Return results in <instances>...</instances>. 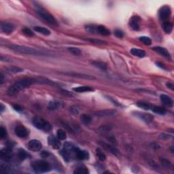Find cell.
I'll return each instance as SVG.
<instances>
[{"label":"cell","instance_id":"cell-1","mask_svg":"<svg viewBox=\"0 0 174 174\" xmlns=\"http://www.w3.org/2000/svg\"><path fill=\"white\" fill-rule=\"evenodd\" d=\"M36 83V80L35 78H23L19 80L17 82H15L12 86L9 87L7 91L8 95L13 96L17 95L19 91L24 88H27L31 86V85Z\"/></svg>","mask_w":174,"mask_h":174},{"label":"cell","instance_id":"cell-2","mask_svg":"<svg viewBox=\"0 0 174 174\" xmlns=\"http://www.w3.org/2000/svg\"><path fill=\"white\" fill-rule=\"evenodd\" d=\"M78 149L79 148L74 143L67 141L64 143L63 149L61 152V154L63 156L64 160L67 162H69L72 160L73 157H76V152Z\"/></svg>","mask_w":174,"mask_h":174},{"label":"cell","instance_id":"cell-3","mask_svg":"<svg viewBox=\"0 0 174 174\" xmlns=\"http://www.w3.org/2000/svg\"><path fill=\"white\" fill-rule=\"evenodd\" d=\"M9 48L12 50H15L16 52H20L21 54H29V55H42L43 53L40 51L37 50L36 49L33 48L21 45H13L9 46Z\"/></svg>","mask_w":174,"mask_h":174},{"label":"cell","instance_id":"cell-4","mask_svg":"<svg viewBox=\"0 0 174 174\" xmlns=\"http://www.w3.org/2000/svg\"><path fill=\"white\" fill-rule=\"evenodd\" d=\"M31 166L35 173H46L51 170V165L48 163L42 160H37L31 163Z\"/></svg>","mask_w":174,"mask_h":174},{"label":"cell","instance_id":"cell-5","mask_svg":"<svg viewBox=\"0 0 174 174\" xmlns=\"http://www.w3.org/2000/svg\"><path fill=\"white\" fill-rule=\"evenodd\" d=\"M35 10L36 12H38V14L40 16L44 21H46L47 23H48L49 24L52 25L54 26H57L58 25V22L56 20V19L53 16L51 15L50 13H49L46 10L42 8V6L40 5H35Z\"/></svg>","mask_w":174,"mask_h":174},{"label":"cell","instance_id":"cell-6","mask_svg":"<svg viewBox=\"0 0 174 174\" xmlns=\"http://www.w3.org/2000/svg\"><path fill=\"white\" fill-rule=\"evenodd\" d=\"M32 123L35 128L44 131H49L52 129V125L49 122L42 117L35 116L32 120Z\"/></svg>","mask_w":174,"mask_h":174},{"label":"cell","instance_id":"cell-7","mask_svg":"<svg viewBox=\"0 0 174 174\" xmlns=\"http://www.w3.org/2000/svg\"><path fill=\"white\" fill-rule=\"evenodd\" d=\"M159 15L161 20L164 21V22L165 21H167L168 19H169L171 15V8L168 6H164L161 7L159 10Z\"/></svg>","mask_w":174,"mask_h":174},{"label":"cell","instance_id":"cell-8","mask_svg":"<svg viewBox=\"0 0 174 174\" xmlns=\"http://www.w3.org/2000/svg\"><path fill=\"white\" fill-rule=\"evenodd\" d=\"M134 116L137 117L138 118H139L140 120H141L142 121L146 122V123H150L153 120L154 116L152 115H151L150 114L148 113H144V112H133Z\"/></svg>","mask_w":174,"mask_h":174},{"label":"cell","instance_id":"cell-9","mask_svg":"<svg viewBox=\"0 0 174 174\" xmlns=\"http://www.w3.org/2000/svg\"><path fill=\"white\" fill-rule=\"evenodd\" d=\"M15 133L19 137L21 138L27 137L29 133L28 129H26V128L23 125L17 126L15 129Z\"/></svg>","mask_w":174,"mask_h":174},{"label":"cell","instance_id":"cell-10","mask_svg":"<svg viewBox=\"0 0 174 174\" xmlns=\"http://www.w3.org/2000/svg\"><path fill=\"white\" fill-rule=\"evenodd\" d=\"M42 143L38 139H32L28 143V148L33 152H38L42 149Z\"/></svg>","mask_w":174,"mask_h":174},{"label":"cell","instance_id":"cell-11","mask_svg":"<svg viewBox=\"0 0 174 174\" xmlns=\"http://www.w3.org/2000/svg\"><path fill=\"white\" fill-rule=\"evenodd\" d=\"M140 21L141 19L138 16H133L129 21V26L134 31H139L140 29Z\"/></svg>","mask_w":174,"mask_h":174},{"label":"cell","instance_id":"cell-12","mask_svg":"<svg viewBox=\"0 0 174 174\" xmlns=\"http://www.w3.org/2000/svg\"><path fill=\"white\" fill-rule=\"evenodd\" d=\"M48 143L53 149H55V150H58L61 148V141H60V139H58L57 137H55L53 135L49 136L48 138Z\"/></svg>","mask_w":174,"mask_h":174},{"label":"cell","instance_id":"cell-13","mask_svg":"<svg viewBox=\"0 0 174 174\" xmlns=\"http://www.w3.org/2000/svg\"><path fill=\"white\" fill-rule=\"evenodd\" d=\"M0 29L1 32L6 34H10L14 31L13 25L8 22H1L0 25Z\"/></svg>","mask_w":174,"mask_h":174},{"label":"cell","instance_id":"cell-14","mask_svg":"<svg viewBox=\"0 0 174 174\" xmlns=\"http://www.w3.org/2000/svg\"><path fill=\"white\" fill-rule=\"evenodd\" d=\"M99 144L102 145L103 148L106 149V150L109 151L110 152H111L112 154H114L115 156L118 157V156L120 155V152H119V150L116 148L114 147L113 145L108 144V143L104 142V141H99Z\"/></svg>","mask_w":174,"mask_h":174},{"label":"cell","instance_id":"cell-15","mask_svg":"<svg viewBox=\"0 0 174 174\" xmlns=\"http://www.w3.org/2000/svg\"><path fill=\"white\" fill-rule=\"evenodd\" d=\"M0 156H1V159H2L3 161H9L12 157V149L8 148L1 149V152H0Z\"/></svg>","mask_w":174,"mask_h":174},{"label":"cell","instance_id":"cell-16","mask_svg":"<svg viewBox=\"0 0 174 174\" xmlns=\"http://www.w3.org/2000/svg\"><path fill=\"white\" fill-rule=\"evenodd\" d=\"M154 51L157 52V53L161 54V56H164L165 58H167V59H171V55H170L169 52H168V50L165 48L161 47V46H155L153 47L152 48Z\"/></svg>","mask_w":174,"mask_h":174},{"label":"cell","instance_id":"cell-17","mask_svg":"<svg viewBox=\"0 0 174 174\" xmlns=\"http://www.w3.org/2000/svg\"><path fill=\"white\" fill-rule=\"evenodd\" d=\"M89 157H90L89 154H88V152L86 150H80V149H78V150H77V152H76V159L83 161V160H88L89 159Z\"/></svg>","mask_w":174,"mask_h":174},{"label":"cell","instance_id":"cell-18","mask_svg":"<svg viewBox=\"0 0 174 174\" xmlns=\"http://www.w3.org/2000/svg\"><path fill=\"white\" fill-rule=\"evenodd\" d=\"M160 99H161V102L163 103V104H165L167 106H169V107H172L173 105V102L172 100V99L170 97H169L168 95H161L160 96Z\"/></svg>","mask_w":174,"mask_h":174},{"label":"cell","instance_id":"cell-19","mask_svg":"<svg viewBox=\"0 0 174 174\" xmlns=\"http://www.w3.org/2000/svg\"><path fill=\"white\" fill-rule=\"evenodd\" d=\"M63 106V103L58 101H51L48 104V108L50 110H57L58 108H61Z\"/></svg>","mask_w":174,"mask_h":174},{"label":"cell","instance_id":"cell-20","mask_svg":"<svg viewBox=\"0 0 174 174\" xmlns=\"http://www.w3.org/2000/svg\"><path fill=\"white\" fill-rule=\"evenodd\" d=\"M63 74L65 75H67L70 76H72V77H76V78H84V79H88V80H95V78L93 76H87L84 75V74H77V73H72V72H66L63 73Z\"/></svg>","mask_w":174,"mask_h":174},{"label":"cell","instance_id":"cell-21","mask_svg":"<svg viewBox=\"0 0 174 174\" xmlns=\"http://www.w3.org/2000/svg\"><path fill=\"white\" fill-rule=\"evenodd\" d=\"M73 90L76 92V93H85V92L94 91L95 89L93 87L90 86H81L75 87V88H73Z\"/></svg>","mask_w":174,"mask_h":174},{"label":"cell","instance_id":"cell-22","mask_svg":"<svg viewBox=\"0 0 174 174\" xmlns=\"http://www.w3.org/2000/svg\"><path fill=\"white\" fill-rule=\"evenodd\" d=\"M115 113H116V111H114V110H104L96 112L95 115L97 116H99V117L110 116H113L114 114H115Z\"/></svg>","mask_w":174,"mask_h":174},{"label":"cell","instance_id":"cell-23","mask_svg":"<svg viewBox=\"0 0 174 174\" xmlns=\"http://www.w3.org/2000/svg\"><path fill=\"white\" fill-rule=\"evenodd\" d=\"M131 53L133 55L139 58H143L146 55V53L144 50L139 48H132L131 50Z\"/></svg>","mask_w":174,"mask_h":174},{"label":"cell","instance_id":"cell-24","mask_svg":"<svg viewBox=\"0 0 174 174\" xmlns=\"http://www.w3.org/2000/svg\"><path fill=\"white\" fill-rule=\"evenodd\" d=\"M33 30L44 35H50L51 33L49 29H48L47 28L43 27H40V26L34 27H33Z\"/></svg>","mask_w":174,"mask_h":174},{"label":"cell","instance_id":"cell-25","mask_svg":"<svg viewBox=\"0 0 174 174\" xmlns=\"http://www.w3.org/2000/svg\"><path fill=\"white\" fill-rule=\"evenodd\" d=\"M163 29L167 33H171L173 30V24L169 21H165L163 24Z\"/></svg>","mask_w":174,"mask_h":174},{"label":"cell","instance_id":"cell-26","mask_svg":"<svg viewBox=\"0 0 174 174\" xmlns=\"http://www.w3.org/2000/svg\"><path fill=\"white\" fill-rule=\"evenodd\" d=\"M97 33L107 36V35H110V31L109 29H108L106 27L103 25H99L97 26Z\"/></svg>","mask_w":174,"mask_h":174},{"label":"cell","instance_id":"cell-27","mask_svg":"<svg viewBox=\"0 0 174 174\" xmlns=\"http://www.w3.org/2000/svg\"><path fill=\"white\" fill-rule=\"evenodd\" d=\"M151 110L153 112L160 115H164L166 113V110L162 107H160V106H151Z\"/></svg>","mask_w":174,"mask_h":174},{"label":"cell","instance_id":"cell-28","mask_svg":"<svg viewBox=\"0 0 174 174\" xmlns=\"http://www.w3.org/2000/svg\"><path fill=\"white\" fill-rule=\"evenodd\" d=\"M29 157H30L29 154L23 149L21 148L18 151V158H19V159L20 161H24V160L27 159Z\"/></svg>","mask_w":174,"mask_h":174},{"label":"cell","instance_id":"cell-29","mask_svg":"<svg viewBox=\"0 0 174 174\" xmlns=\"http://www.w3.org/2000/svg\"><path fill=\"white\" fill-rule=\"evenodd\" d=\"M92 65L94 67H97V68L99 69V70L102 71H106L107 70V65L104 62L101 61H93L92 62Z\"/></svg>","mask_w":174,"mask_h":174},{"label":"cell","instance_id":"cell-30","mask_svg":"<svg viewBox=\"0 0 174 174\" xmlns=\"http://www.w3.org/2000/svg\"><path fill=\"white\" fill-rule=\"evenodd\" d=\"M160 161L162 165L168 169H173V165L171 163V161H169L168 159H165V158H161L160 159Z\"/></svg>","mask_w":174,"mask_h":174},{"label":"cell","instance_id":"cell-31","mask_svg":"<svg viewBox=\"0 0 174 174\" xmlns=\"http://www.w3.org/2000/svg\"><path fill=\"white\" fill-rule=\"evenodd\" d=\"M81 122L84 125H89L92 121V118L89 115L86 114H83L80 116Z\"/></svg>","mask_w":174,"mask_h":174},{"label":"cell","instance_id":"cell-32","mask_svg":"<svg viewBox=\"0 0 174 174\" xmlns=\"http://www.w3.org/2000/svg\"><path fill=\"white\" fill-rule=\"evenodd\" d=\"M74 173H78V174H86L88 173V168L84 165H81L77 167L74 171Z\"/></svg>","mask_w":174,"mask_h":174},{"label":"cell","instance_id":"cell-33","mask_svg":"<svg viewBox=\"0 0 174 174\" xmlns=\"http://www.w3.org/2000/svg\"><path fill=\"white\" fill-rule=\"evenodd\" d=\"M85 29L90 33H97V26L95 25H88L85 27Z\"/></svg>","mask_w":174,"mask_h":174},{"label":"cell","instance_id":"cell-34","mask_svg":"<svg viewBox=\"0 0 174 174\" xmlns=\"http://www.w3.org/2000/svg\"><path fill=\"white\" fill-rule=\"evenodd\" d=\"M67 50H69V52H71L72 54H74V55L75 56L80 55L82 53L80 49L76 47H70L67 48Z\"/></svg>","mask_w":174,"mask_h":174},{"label":"cell","instance_id":"cell-35","mask_svg":"<svg viewBox=\"0 0 174 174\" xmlns=\"http://www.w3.org/2000/svg\"><path fill=\"white\" fill-rule=\"evenodd\" d=\"M137 106H138V107L141 108V109L145 110H150L151 108L150 105L148 104V103L146 102H139L137 103Z\"/></svg>","mask_w":174,"mask_h":174},{"label":"cell","instance_id":"cell-36","mask_svg":"<svg viewBox=\"0 0 174 174\" xmlns=\"http://www.w3.org/2000/svg\"><path fill=\"white\" fill-rule=\"evenodd\" d=\"M1 171L4 173H12V169L6 163H1Z\"/></svg>","mask_w":174,"mask_h":174},{"label":"cell","instance_id":"cell-37","mask_svg":"<svg viewBox=\"0 0 174 174\" xmlns=\"http://www.w3.org/2000/svg\"><path fill=\"white\" fill-rule=\"evenodd\" d=\"M56 137H57L58 139L65 140L67 137L66 133H65L63 130H61V129H58V130L57 131V132H56Z\"/></svg>","mask_w":174,"mask_h":174},{"label":"cell","instance_id":"cell-38","mask_svg":"<svg viewBox=\"0 0 174 174\" xmlns=\"http://www.w3.org/2000/svg\"><path fill=\"white\" fill-rule=\"evenodd\" d=\"M85 40L87 41V42H90V43L96 44H104L106 43L105 41L99 40V39H97V38H86L85 39Z\"/></svg>","mask_w":174,"mask_h":174},{"label":"cell","instance_id":"cell-39","mask_svg":"<svg viewBox=\"0 0 174 174\" xmlns=\"http://www.w3.org/2000/svg\"><path fill=\"white\" fill-rule=\"evenodd\" d=\"M96 152H97V157H98V159L100 160L101 161H104L106 159V155L102 152V150H100V149H99V148L97 149Z\"/></svg>","mask_w":174,"mask_h":174},{"label":"cell","instance_id":"cell-40","mask_svg":"<svg viewBox=\"0 0 174 174\" xmlns=\"http://www.w3.org/2000/svg\"><path fill=\"white\" fill-rule=\"evenodd\" d=\"M7 69H8L9 72L12 73H20L23 72V70L22 68H20V67H15V66H10Z\"/></svg>","mask_w":174,"mask_h":174},{"label":"cell","instance_id":"cell-41","mask_svg":"<svg viewBox=\"0 0 174 174\" xmlns=\"http://www.w3.org/2000/svg\"><path fill=\"white\" fill-rule=\"evenodd\" d=\"M139 40L141 41V42H143V44H145V45L149 46V45H150L151 44H152V40H151V39L150 38H148V37H146V36L140 37Z\"/></svg>","mask_w":174,"mask_h":174},{"label":"cell","instance_id":"cell-42","mask_svg":"<svg viewBox=\"0 0 174 174\" xmlns=\"http://www.w3.org/2000/svg\"><path fill=\"white\" fill-rule=\"evenodd\" d=\"M22 32L23 33V34H25L26 36L28 37H32L34 35V33H33V31H32L30 29H29V28H27V27L23 28L22 30Z\"/></svg>","mask_w":174,"mask_h":174},{"label":"cell","instance_id":"cell-43","mask_svg":"<svg viewBox=\"0 0 174 174\" xmlns=\"http://www.w3.org/2000/svg\"><path fill=\"white\" fill-rule=\"evenodd\" d=\"M7 136V131L6 129L4 127H0V137L1 139H3Z\"/></svg>","mask_w":174,"mask_h":174},{"label":"cell","instance_id":"cell-44","mask_svg":"<svg viewBox=\"0 0 174 174\" xmlns=\"http://www.w3.org/2000/svg\"><path fill=\"white\" fill-rule=\"evenodd\" d=\"M114 34L117 37V38H123L124 37V33H123V31H121V30L116 29V31H114Z\"/></svg>","mask_w":174,"mask_h":174},{"label":"cell","instance_id":"cell-45","mask_svg":"<svg viewBox=\"0 0 174 174\" xmlns=\"http://www.w3.org/2000/svg\"><path fill=\"white\" fill-rule=\"evenodd\" d=\"M70 111H71V112L73 114H78L79 113L78 109L77 108L74 107V106L70 108Z\"/></svg>","mask_w":174,"mask_h":174},{"label":"cell","instance_id":"cell-46","mask_svg":"<svg viewBox=\"0 0 174 174\" xmlns=\"http://www.w3.org/2000/svg\"><path fill=\"white\" fill-rule=\"evenodd\" d=\"M13 108L17 112H21L23 110V108L21 107V106H19V105H13Z\"/></svg>","mask_w":174,"mask_h":174},{"label":"cell","instance_id":"cell-47","mask_svg":"<svg viewBox=\"0 0 174 174\" xmlns=\"http://www.w3.org/2000/svg\"><path fill=\"white\" fill-rule=\"evenodd\" d=\"M50 155V153L48 152H47V151H43V152L41 153V157L42 158H47Z\"/></svg>","mask_w":174,"mask_h":174},{"label":"cell","instance_id":"cell-48","mask_svg":"<svg viewBox=\"0 0 174 174\" xmlns=\"http://www.w3.org/2000/svg\"><path fill=\"white\" fill-rule=\"evenodd\" d=\"M166 86H167V88H170V89H171V90H174V85H173V83L167 82L166 84Z\"/></svg>","mask_w":174,"mask_h":174},{"label":"cell","instance_id":"cell-49","mask_svg":"<svg viewBox=\"0 0 174 174\" xmlns=\"http://www.w3.org/2000/svg\"><path fill=\"white\" fill-rule=\"evenodd\" d=\"M157 65L158 67H161V68H162V69H164V70H166V68L165 67L164 65H163V64H162L161 63H160V62H157Z\"/></svg>","mask_w":174,"mask_h":174},{"label":"cell","instance_id":"cell-50","mask_svg":"<svg viewBox=\"0 0 174 174\" xmlns=\"http://www.w3.org/2000/svg\"><path fill=\"white\" fill-rule=\"evenodd\" d=\"M5 109H6V107L2 104H1V105H0V111H1V112L2 113Z\"/></svg>","mask_w":174,"mask_h":174},{"label":"cell","instance_id":"cell-51","mask_svg":"<svg viewBox=\"0 0 174 174\" xmlns=\"http://www.w3.org/2000/svg\"><path fill=\"white\" fill-rule=\"evenodd\" d=\"M152 148L155 149H158L160 148V145L159 144H157V143H153V144H152Z\"/></svg>","mask_w":174,"mask_h":174},{"label":"cell","instance_id":"cell-52","mask_svg":"<svg viewBox=\"0 0 174 174\" xmlns=\"http://www.w3.org/2000/svg\"><path fill=\"white\" fill-rule=\"evenodd\" d=\"M3 82V74H1V84H2Z\"/></svg>","mask_w":174,"mask_h":174}]
</instances>
